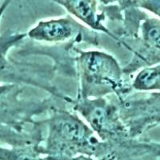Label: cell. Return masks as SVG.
Listing matches in <instances>:
<instances>
[{
	"instance_id": "1",
	"label": "cell",
	"mask_w": 160,
	"mask_h": 160,
	"mask_svg": "<svg viewBox=\"0 0 160 160\" xmlns=\"http://www.w3.org/2000/svg\"><path fill=\"white\" fill-rule=\"evenodd\" d=\"M48 126L46 153L52 156L70 157L79 152L109 158L114 155L111 144L98 142L94 131L69 112H55L48 120Z\"/></svg>"
},
{
	"instance_id": "2",
	"label": "cell",
	"mask_w": 160,
	"mask_h": 160,
	"mask_svg": "<svg viewBox=\"0 0 160 160\" xmlns=\"http://www.w3.org/2000/svg\"><path fill=\"white\" fill-rule=\"evenodd\" d=\"M78 68L84 98L122 89V71L116 61L108 54L98 51L81 53Z\"/></svg>"
},
{
	"instance_id": "3",
	"label": "cell",
	"mask_w": 160,
	"mask_h": 160,
	"mask_svg": "<svg viewBox=\"0 0 160 160\" xmlns=\"http://www.w3.org/2000/svg\"><path fill=\"white\" fill-rule=\"evenodd\" d=\"M75 109L81 113L91 129L104 142L129 149L138 145L136 142L130 144L128 140L133 138L122 122L119 111L102 98L90 100L84 98L75 105Z\"/></svg>"
},
{
	"instance_id": "4",
	"label": "cell",
	"mask_w": 160,
	"mask_h": 160,
	"mask_svg": "<svg viewBox=\"0 0 160 160\" xmlns=\"http://www.w3.org/2000/svg\"><path fill=\"white\" fill-rule=\"evenodd\" d=\"M119 115L132 138L160 125V92L122 102Z\"/></svg>"
},
{
	"instance_id": "5",
	"label": "cell",
	"mask_w": 160,
	"mask_h": 160,
	"mask_svg": "<svg viewBox=\"0 0 160 160\" xmlns=\"http://www.w3.org/2000/svg\"><path fill=\"white\" fill-rule=\"evenodd\" d=\"M78 25L69 18L40 22L29 31L30 38L45 42H62L77 34Z\"/></svg>"
},
{
	"instance_id": "6",
	"label": "cell",
	"mask_w": 160,
	"mask_h": 160,
	"mask_svg": "<svg viewBox=\"0 0 160 160\" xmlns=\"http://www.w3.org/2000/svg\"><path fill=\"white\" fill-rule=\"evenodd\" d=\"M62 5L73 15L95 30L109 33L101 23V17L97 13L96 0H52Z\"/></svg>"
},
{
	"instance_id": "7",
	"label": "cell",
	"mask_w": 160,
	"mask_h": 160,
	"mask_svg": "<svg viewBox=\"0 0 160 160\" xmlns=\"http://www.w3.org/2000/svg\"><path fill=\"white\" fill-rule=\"evenodd\" d=\"M19 88L16 85L0 86V122H11L16 117L23 107L18 100Z\"/></svg>"
},
{
	"instance_id": "8",
	"label": "cell",
	"mask_w": 160,
	"mask_h": 160,
	"mask_svg": "<svg viewBox=\"0 0 160 160\" xmlns=\"http://www.w3.org/2000/svg\"><path fill=\"white\" fill-rule=\"evenodd\" d=\"M133 88L138 91H160V64L144 68L134 80Z\"/></svg>"
},
{
	"instance_id": "9",
	"label": "cell",
	"mask_w": 160,
	"mask_h": 160,
	"mask_svg": "<svg viewBox=\"0 0 160 160\" xmlns=\"http://www.w3.org/2000/svg\"><path fill=\"white\" fill-rule=\"evenodd\" d=\"M24 37V35H7L0 37V79L16 78L17 75L13 74V68L6 58L7 52L14 44Z\"/></svg>"
},
{
	"instance_id": "10",
	"label": "cell",
	"mask_w": 160,
	"mask_h": 160,
	"mask_svg": "<svg viewBox=\"0 0 160 160\" xmlns=\"http://www.w3.org/2000/svg\"><path fill=\"white\" fill-rule=\"evenodd\" d=\"M142 37L147 45L160 51V20L144 19L142 24Z\"/></svg>"
},
{
	"instance_id": "11",
	"label": "cell",
	"mask_w": 160,
	"mask_h": 160,
	"mask_svg": "<svg viewBox=\"0 0 160 160\" xmlns=\"http://www.w3.org/2000/svg\"><path fill=\"white\" fill-rule=\"evenodd\" d=\"M135 7L148 10L160 18V0H136Z\"/></svg>"
},
{
	"instance_id": "12",
	"label": "cell",
	"mask_w": 160,
	"mask_h": 160,
	"mask_svg": "<svg viewBox=\"0 0 160 160\" xmlns=\"http://www.w3.org/2000/svg\"><path fill=\"white\" fill-rule=\"evenodd\" d=\"M11 0H4V2H2V4L0 7V18L2 16V15L3 14V12L5 11L6 8H8V6L9 5V3L11 2Z\"/></svg>"
},
{
	"instance_id": "13",
	"label": "cell",
	"mask_w": 160,
	"mask_h": 160,
	"mask_svg": "<svg viewBox=\"0 0 160 160\" xmlns=\"http://www.w3.org/2000/svg\"><path fill=\"white\" fill-rule=\"evenodd\" d=\"M156 144H157V147L158 148V149L160 150V143H156Z\"/></svg>"
}]
</instances>
